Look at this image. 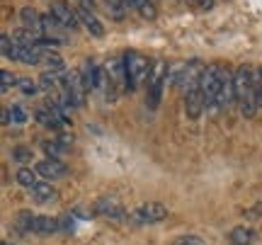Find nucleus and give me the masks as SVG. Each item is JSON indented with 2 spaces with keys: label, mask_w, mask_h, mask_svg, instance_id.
<instances>
[{
  "label": "nucleus",
  "mask_w": 262,
  "mask_h": 245,
  "mask_svg": "<svg viewBox=\"0 0 262 245\" xmlns=\"http://www.w3.org/2000/svg\"><path fill=\"white\" fill-rule=\"evenodd\" d=\"M17 87L25 95H34L39 90V85L34 83V80H29V78H19V80H17Z\"/></svg>",
  "instance_id": "obj_26"
},
{
  "label": "nucleus",
  "mask_w": 262,
  "mask_h": 245,
  "mask_svg": "<svg viewBox=\"0 0 262 245\" xmlns=\"http://www.w3.org/2000/svg\"><path fill=\"white\" fill-rule=\"evenodd\" d=\"M231 243L233 245H253L255 243V233L250 231V228L238 226V228L231 231Z\"/></svg>",
  "instance_id": "obj_18"
},
{
  "label": "nucleus",
  "mask_w": 262,
  "mask_h": 245,
  "mask_svg": "<svg viewBox=\"0 0 262 245\" xmlns=\"http://www.w3.org/2000/svg\"><path fill=\"white\" fill-rule=\"evenodd\" d=\"M80 78H83V83L88 90H95L97 85L102 83V68L97 66L95 61H85V66H83V73H80Z\"/></svg>",
  "instance_id": "obj_8"
},
{
  "label": "nucleus",
  "mask_w": 262,
  "mask_h": 245,
  "mask_svg": "<svg viewBox=\"0 0 262 245\" xmlns=\"http://www.w3.org/2000/svg\"><path fill=\"white\" fill-rule=\"evenodd\" d=\"M185 109H187L189 119H199L202 117V112L206 109V100H204V95L199 93V87H194V90H189L185 95Z\"/></svg>",
  "instance_id": "obj_6"
},
{
  "label": "nucleus",
  "mask_w": 262,
  "mask_h": 245,
  "mask_svg": "<svg viewBox=\"0 0 262 245\" xmlns=\"http://www.w3.org/2000/svg\"><path fill=\"white\" fill-rule=\"evenodd\" d=\"M163 218H168V207L160 204V202L141 204V207L134 211V221H136V224H158Z\"/></svg>",
  "instance_id": "obj_3"
},
{
  "label": "nucleus",
  "mask_w": 262,
  "mask_h": 245,
  "mask_svg": "<svg viewBox=\"0 0 262 245\" xmlns=\"http://www.w3.org/2000/svg\"><path fill=\"white\" fill-rule=\"evenodd\" d=\"M194 3L199 8H211V5H214V0H194Z\"/></svg>",
  "instance_id": "obj_32"
},
{
  "label": "nucleus",
  "mask_w": 262,
  "mask_h": 245,
  "mask_svg": "<svg viewBox=\"0 0 262 245\" xmlns=\"http://www.w3.org/2000/svg\"><path fill=\"white\" fill-rule=\"evenodd\" d=\"M124 66H126V85L131 90H136L143 78H148L150 63L146 61V56H141L139 51H129L124 54Z\"/></svg>",
  "instance_id": "obj_2"
},
{
  "label": "nucleus",
  "mask_w": 262,
  "mask_h": 245,
  "mask_svg": "<svg viewBox=\"0 0 262 245\" xmlns=\"http://www.w3.org/2000/svg\"><path fill=\"white\" fill-rule=\"evenodd\" d=\"M78 19L85 25V29L93 34V37H102L104 34V27H102V22L95 17V12L93 10H85V8H78Z\"/></svg>",
  "instance_id": "obj_10"
},
{
  "label": "nucleus",
  "mask_w": 262,
  "mask_h": 245,
  "mask_svg": "<svg viewBox=\"0 0 262 245\" xmlns=\"http://www.w3.org/2000/svg\"><path fill=\"white\" fill-rule=\"evenodd\" d=\"M0 80H3L0 90H3V93H10V87H15L19 78H15L12 73H10V71H3V73H0Z\"/></svg>",
  "instance_id": "obj_25"
},
{
  "label": "nucleus",
  "mask_w": 262,
  "mask_h": 245,
  "mask_svg": "<svg viewBox=\"0 0 262 245\" xmlns=\"http://www.w3.org/2000/svg\"><path fill=\"white\" fill-rule=\"evenodd\" d=\"M131 8L146 19H156V15H158V12H156V5H153V0H131Z\"/></svg>",
  "instance_id": "obj_19"
},
{
  "label": "nucleus",
  "mask_w": 262,
  "mask_h": 245,
  "mask_svg": "<svg viewBox=\"0 0 262 245\" xmlns=\"http://www.w3.org/2000/svg\"><path fill=\"white\" fill-rule=\"evenodd\" d=\"M34 218L37 216H32V211H22V214L15 218V226H17L19 233H29V231L34 228Z\"/></svg>",
  "instance_id": "obj_23"
},
{
  "label": "nucleus",
  "mask_w": 262,
  "mask_h": 245,
  "mask_svg": "<svg viewBox=\"0 0 262 245\" xmlns=\"http://www.w3.org/2000/svg\"><path fill=\"white\" fill-rule=\"evenodd\" d=\"M80 8H85V10H93L95 8V0H75Z\"/></svg>",
  "instance_id": "obj_31"
},
{
  "label": "nucleus",
  "mask_w": 262,
  "mask_h": 245,
  "mask_svg": "<svg viewBox=\"0 0 262 245\" xmlns=\"http://www.w3.org/2000/svg\"><path fill=\"white\" fill-rule=\"evenodd\" d=\"M32 199L34 202H51V199H56V189L51 187L49 182H37L32 187Z\"/></svg>",
  "instance_id": "obj_16"
},
{
  "label": "nucleus",
  "mask_w": 262,
  "mask_h": 245,
  "mask_svg": "<svg viewBox=\"0 0 262 245\" xmlns=\"http://www.w3.org/2000/svg\"><path fill=\"white\" fill-rule=\"evenodd\" d=\"M0 51H3V56L8 58V61H19V47L12 41L10 34H3V37H0Z\"/></svg>",
  "instance_id": "obj_17"
},
{
  "label": "nucleus",
  "mask_w": 262,
  "mask_h": 245,
  "mask_svg": "<svg viewBox=\"0 0 262 245\" xmlns=\"http://www.w3.org/2000/svg\"><path fill=\"white\" fill-rule=\"evenodd\" d=\"M95 211L102 214V216H110V218H124V207L112 197H102L97 204H95Z\"/></svg>",
  "instance_id": "obj_9"
},
{
  "label": "nucleus",
  "mask_w": 262,
  "mask_h": 245,
  "mask_svg": "<svg viewBox=\"0 0 262 245\" xmlns=\"http://www.w3.org/2000/svg\"><path fill=\"white\" fill-rule=\"evenodd\" d=\"M41 29H44V32H47L51 39L61 41V44L66 41L63 34H66V29H68V27H63V25H61V22H58L54 15H41Z\"/></svg>",
  "instance_id": "obj_11"
},
{
  "label": "nucleus",
  "mask_w": 262,
  "mask_h": 245,
  "mask_svg": "<svg viewBox=\"0 0 262 245\" xmlns=\"http://www.w3.org/2000/svg\"><path fill=\"white\" fill-rule=\"evenodd\" d=\"M12 41L17 44V47H37V41H39V37H37V32H32V29H15L12 34Z\"/></svg>",
  "instance_id": "obj_15"
},
{
  "label": "nucleus",
  "mask_w": 262,
  "mask_h": 245,
  "mask_svg": "<svg viewBox=\"0 0 262 245\" xmlns=\"http://www.w3.org/2000/svg\"><path fill=\"white\" fill-rule=\"evenodd\" d=\"M66 172H68V168H66L61 161H54V158H47V161L37 163V175H41V177H63Z\"/></svg>",
  "instance_id": "obj_7"
},
{
  "label": "nucleus",
  "mask_w": 262,
  "mask_h": 245,
  "mask_svg": "<svg viewBox=\"0 0 262 245\" xmlns=\"http://www.w3.org/2000/svg\"><path fill=\"white\" fill-rule=\"evenodd\" d=\"M10 114H12V122H15V124H25V122H27V112H25L19 104L10 107Z\"/></svg>",
  "instance_id": "obj_28"
},
{
  "label": "nucleus",
  "mask_w": 262,
  "mask_h": 245,
  "mask_svg": "<svg viewBox=\"0 0 262 245\" xmlns=\"http://www.w3.org/2000/svg\"><path fill=\"white\" fill-rule=\"evenodd\" d=\"M175 245H204V240L196 238V236H182L175 240Z\"/></svg>",
  "instance_id": "obj_30"
},
{
  "label": "nucleus",
  "mask_w": 262,
  "mask_h": 245,
  "mask_svg": "<svg viewBox=\"0 0 262 245\" xmlns=\"http://www.w3.org/2000/svg\"><path fill=\"white\" fill-rule=\"evenodd\" d=\"M58 231H63V233H73V218H71V214H63V216L58 218Z\"/></svg>",
  "instance_id": "obj_29"
},
{
  "label": "nucleus",
  "mask_w": 262,
  "mask_h": 245,
  "mask_svg": "<svg viewBox=\"0 0 262 245\" xmlns=\"http://www.w3.org/2000/svg\"><path fill=\"white\" fill-rule=\"evenodd\" d=\"M12 161H17V163H27V161H32V151H29L27 146H17V148L12 151Z\"/></svg>",
  "instance_id": "obj_27"
},
{
  "label": "nucleus",
  "mask_w": 262,
  "mask_h": 245,
  "mask_svg": "<svg viewBox=\"0 0 262 245\" xmlns=\"http://www.w3.org/2000/svg\"><path fill=\"white\" fill-rule=\"evenodd\" d=\"M41 61H44V51H39L37 47H19V63L37 66Z\"/></svg>",
  "instance_id": "obj_14"
},
{
  "label": "nucleus",
  "mask_w": 262,
  "mask_h": 245,
  "mask_svg": "<svg viewBox=\"0 0 262 245\" xmlns=\"http://www.w3.org/2000/svg\"><path fill=\"white\" fill-rule=\"evenodd\" d=\"M58 83H61V73H51V71H47V73H41V78H39V87L47 90V93H51Z\"/></svg>",
  "instance_id": "obj_22"
},
{
  "label": "nucleus",
  "mask_w": 262,
  "mask_h": 245,
  "mask_svg": "<svg viewBox=\"0 0 262 245\" xmlns=\"http://www.w3.org/2000/svg\"><path fill=\"white\" fill-rule=\"evenodd\" d=\"M233 85H235V97L243 100L245 95L255 93V68L250 66H241L233 76Z\"/></svg>",
  "instance_id": "obj_4"
},
{
  "label": "nucleus",
  "mask_w": 262,
  "mask_h": 245,
  "mask_svg": "<svg viewBox=\"0 0 262 245\" xmlns=\"http://www.w3.org/2000/svg\"><path fill=\"white\" fill-rule=\"evenodd\" d=\"M51 15L63 25V27L68 29H75L78 25H80V19H78V10H73L66 0H54L51 3Z\"/></svg>",
  "instance_id": "obj_5"
},
{
  "label": "nucleus",
  "mask_w": 262,
  "mask_h": 245,
  "mask_svg": "<svg viewBox=\"0 0 262 245\" xmlns=\"http://www.w3.org/2000/svg\"><path fill=\"white\" fill-rule=\"evenodd\" d=\"M41 63H44L51 73H63V58L58 56V54H54V51H47Z\"/></svg>",
  "instance_id": "obj_21"
},
{
  "label": "nucleus",
  "mask_w": 262,
  "mask_h": 245,
  "mask_svg": "<svg viewBox=\"0 0 262 245\" xmlns=\"http://www.w3.org/2000/svg\"><path fill=\"white\" fill-rule=\"evenodd\" d=\"M19 22L25 25V29H32V32H39V29H41V15H39L34 8L19 10Z\"/></svg>",
  "instance_id": "obj_12"
},
{
  "label": "nucleus",
  "mask_w": 262,
  "mask_h": 245,
  "mask_svg": "<svg viewBox=\"0 0 262 245\" xmlns=\"http://www.w3.org/2000/svg\"><path fill=\"white\" fill-rule=\"evenodd\" d=\"M41 148H44V153H47L49 158H54V161H58V155H63V153L68 151V146H66L63 141H58V139H54V141H44L41 143Z\"/></svg>",
  "instance_id": "obj_20"
},
{
  "label": "nucleus",
  "mask_w": 262,
  "mask_h": 245,
  "mask_svg": "<svg viewBox=\"0 0 262 245\" xmlns=\"http://www.w3.org/2000/svg\"><path fill=\"white\" fill-rule=\"evenodd\" d=\"M224 66H206L202 71V78H199V93L204 95L206 107H219L216 100H219V93H221V85H224Z\"/></svg>",
  "instance_id": "obj_1"
},
{
  "label": "nucleus",
  "mask_w": 262,
  "mask_h": 245,
  "mask_svg": "<svg viewBox=\"0 0 262 245\" xmlns=\"http://www.w3.org/2000/svg\"><path fill=\"white\" fill-rule=\"evenodd\" d=\"M34 233L39 236H51V233H56L58 231V218H51V216H37L34 218V228H32Z\"/></svg>",
  "instance_id": "obj_13"
},
{
  "label": "nucleus",
  "mask_w": 262,
  "mask_h": 245,
  "mask_svg": "<svg viewBox=\"0 0 262 245\" xmlns=\"http://www.w3.org/2000/svg\"><path fill=\"white\" fill-rule=\"evenodd\" d=\"M3 245H8V243H3Z\"/></svg>",
  "instance_id": "obj_33"
},
{
  "label": "nucleus",
  "mask_w": 262,
  "mask_h": 245,
  "mask_svg": "<svg viewBox=\"0 0 262 245\" xmlns=\"http://www.w3.org/2000/svg\"><path fill=\"white\" fill-rule=\"evenodd\" d=\"M15 177H17V182L22 185V187H29V189H32L34 185H37V172H32L29 168H19Z\"/></svg>",
  "instance_id": "obj_24"
}]
</instances>
